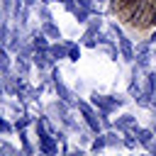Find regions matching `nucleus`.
<instances>
[{"label":"nucleus","instance_id":"1","mask_svg":"<svg viewBox=\"0 0 156 156\" xmlns=\"http://www.w3.org/2000/svg\"><path fill=\"white\" fill-rule=\"evenodd\" d=\"M149 5H151V0H139V2L134 5V10L127 15V22H129V24H134V27H139V24H141L144 12L149 10Z\"/></svg>","mask_w":156,"mask_h":156},{"label":"nucleus","instance_id":"2","mask_svg":"<svg viewBox=\"0 0 156 156\" xmlns=\"http://www.w3.org/2000/svg\"><path fill=\"white\" fill-rule=\"evenodd\" d=\"M136 2H139V0H115V7H117L124 17H127V15L134 10V5H136Z\"/></svg>","mask_w":156,"mask_h":156}]
</instances>
